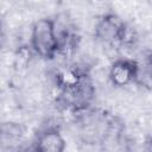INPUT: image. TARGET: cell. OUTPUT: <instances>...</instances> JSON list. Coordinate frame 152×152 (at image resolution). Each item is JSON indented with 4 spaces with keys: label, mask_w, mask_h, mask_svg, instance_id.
<instances>
[{
    "label": "cell",
    "mask_w": 152,
    "mask_h": 152,
    "mask_svg": "<svg viewBox=\"0 0 152 152\" xmlns=\"http://www.w3.org/2000/svg\"><path fill=\"white\" fill-rule=\"evenodd\" d=\"M109 78L114 86H127L129 82L134 81V62L124 59L116 61L109 70Z\"/></svg>",
    "instance_id": "obj_3"
},
{
    "label": "cell",
    "mask_w": 152,
    "mask_h": 152,
    "mask_svg": "<svg viewBox=\"0 0 152 152\" xmlns=\"http://www.w3.org/2000/svg\"><path fill=\"white\" fill-rule=\"evenodd\" d=\"M134 81L152 89V53H146L134 62Z\"/></svg>",
    "instance_id": "obj_5"
},
{
    "label": "cell",
    "mask_w": 152,
    "mask_h": 152,
    "mask_svg": "<svg viewBox=\"0 0 152 152\" xmlns=\"http://www.w3.org/2000/svg\"><path fill=\"white\" fill-rule=\"evenodd\" d=\"M31 46L43 58H52L59 50L55 23L50 19H39L31 31Z\"/></svg>",
    "instance_id": "obj_1"
},
{
    "label": "cell",
    "mask_w": 152,
    "mask_h": 152,
    "mask_svg": "<svg viewBox=\"0 0 152 152\" xmlns=\"http://www.w3.org/2000/svg\"><path fill=\"white\" fill-rule=\"evenodd\" d=\"M65 147V140L57 129L50 128L40 133L37 139L36 148L40 152H62Z\"/></svg>",
    "instance_id": "obj_4"
},
{
    "label": "cell",
    "mask_w": 152,
    "mask_h": 152,
    "mask_svg": "<svg viewBox=\"0 0 152 152\" xmlns=\"http://www.w3.org/2000/svg\"><path fill=\"white\" fill-rule=\"evenodd\" d=\"M125 33L124 23L115 15L108 14L103 17L96 25L95 34L104 43H112L121 38Z\"/></svg>",
    "instance_id": "obj_2"
}]
</instances>
